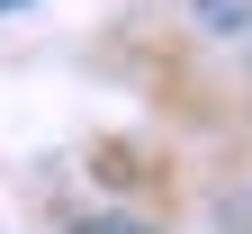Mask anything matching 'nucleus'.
<instances>
[{
  "instance_id": "f03ea898",
  "label": "nucleus",
  "mask_w": 252,
  "mask_h": 234,
  "mask_svg": "<svg viewBox=\"0 0 252 234\" xmlns=\"http://www.w3.org/2000/svg\"><path fill=\"white\" fill-rule=\"evenodd\" d=\"M0 9H18V0H0Z\"/></svg>"
},
{
  "instance_id": "f257e3e1",
  "label": "nucleus",
  "mask_w": 252,
  "mask_h": 234,
  "mask_svg": "<svg viewBox=\"0 0 252 234\" xmlns=\"http://www.w3.org/2000/svg\"><path fill=\"white\" fill-rule=\"evenodd\" d=\"M81 234H144V225H135V216H90Z\"/></svg>"
}]
</instances>
